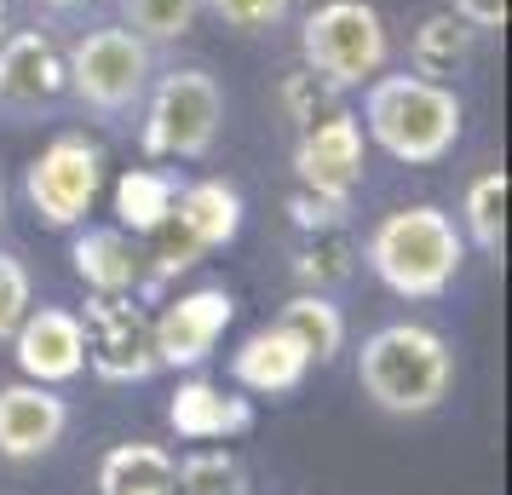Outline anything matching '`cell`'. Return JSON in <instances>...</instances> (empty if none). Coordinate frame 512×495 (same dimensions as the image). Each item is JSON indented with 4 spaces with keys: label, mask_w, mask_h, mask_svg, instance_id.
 I'll return each mask as SVG.
<instances>
[{
    "label": "cell",
    "mask_w": 512,
    "mask_h": 495,
    "mask_svg": "<svg viewBox=\"0 0 512 495\" xmlns=\"http://www.w3.org/2000/svg\"><path fill=\"white\" fill-rule=\"evenodd\" d=\"M357 121H363V133H369L392 162L432 167L455 150L466 110H461V98H455V87L403 70V75H374Z\"/></svg>",
    "instance_id": "obj_1"
},
{
    "label": "cell",
    "mask_w": 512,
    "mask_h": 495,
    "mask_svg": "<svg viewBox=\"0 0 512 495\" xmlns=\"http://www.w3.org/2000/svg\"><path fill=\"white\" fill-rule=\"evenodd\" d=\"M455 352L426 323H386L357 352V386L386 415H432L449 398Z\"/></svg>",
    "instance_id": "obj_2"
},
{
    "label": "cell",
    "mask_w": 512,
    "mask_h": 495,
    "mask_svg": "<svg viewBox=\"0 0 512 495\" xmlns=\"http://www.w3.org/2000/svg\"><path fill=\"white\" fill-rule=\"evenodd\" d=\"M363 260L397 300H438L449 294L466 260V236L443 208H397L363 242Z\"/></svg>",
    "instance_id": "obj_3"
},
{
    "label": "cell",
    "mask_w": 512,
    "mask_h": 495,
    "mask_svg": "<svg viewBox=\"0 0 512 495\" xmlns=\"http://www.w3.org/2000/svg\"><path fill=\"white\" fill-rule=\"evenodd\" d=\"M386 58H392V35L369 0H323L300 24V64L334 81L340 93L374 81L386 70Z\"/></svg>",
    "instance_id": "obj_4"
},
{
    "label": "cell",
    "mask_w": 512,
    "mask_h": 495,
    "mask_svg": "<svg viewBox=\"0 0 512 495\" xmlns=\"http://www.w3.org/2000/svg\"><path fill=\"white\" fill-rule=\"evenodd\" d=\"M64 81L70 93L98 110V116H133L156 81V58H150V41H139L127 24L110 29H87L70 52H64Z\"/></svg>",
    "instance_id": "obj_5"
},
{
    "label": "cell",
    "mask_w": 512,
    "mask_h": 495,
    "mask_svg": "<svg viewBox=\"0 0 512 495\" xmlns=\"http://www.w3.org/2000/svg\"><path fill=\"white\" fill-rule=\"evenodd\" d=\"M225 93L208 70H167L144 93V156H173V162H202L219 139Z\"/></svg>",
    "instance_id": "obj_6"
},
{
    "label": "cell",
    "mask_w": 512,
    "mask_h": 495,
    "mask_svg": "<svg viewBox=\"0 0 512 495\" xmlns=\"http://www.w3.org/2000/svg\"><path fill=\"white\" fill-rule=\"evenodd\" d=\"M104 185V150L81 133H58V139L24 167V196L52 231H75L98 202Z\"/></svg>",
    "instance_id": "obj_7"
},
{
    "label": "cell",
    "mask_w": 512,
    "mask_h": 495,
    "mask_svg": "<svg viewBox=\"0 0 512 495\" xmlns=\"http://www.w3.org/2000/svg\"><path fill=\"white\" fill-rule=\"evenodd\" d=\"M87 329V363L110 386H139L156 375V346H150V317L133 294H87L81 311Z\"/></svg>",
    "instance_id": "obj_8"
},
{
    "label": "cell",
    "mask_w": 512,
    "mask_h": 495,
    "mask_svg": "<svg viewBox=\"0 0 512 495\" xmlns=\"http://www.w3.org/2000/svg\"><path fill=\"white\" fill-rule=\"evenodd\" d=\"M236 300L231 288H190L179 294L162 317H150V346H156V369H202L219 346V334L231 329Z\"/></svg>",
    "instance_id": "obj_9"
},
{
    "label": "cell",
    "mask_w": 512,
    "mask_h": 495,
    "mask_svg": "<svg viewBox=\"0 0 512 495\" xmlns=\"http://www.w3.org/2000/svg\"><path fill=\"white\" fill-rule=\"evenodd\" d=\"M294 179L300 190L323 196V202H346L363 179V121L351 110H334L317 127H300V144H294Z\"/></svg>",
    "instance_id": "obj_10"
},
{
    "label": "cell",
    "mask_w": 512,
    "mask_h": 495,
    "mask_svg": "<svg viewBox=\"0 0 512 495\" xmlns=\"http://www.w3.org/2000/svg\"><path fill=\"white\" fill-rule=\"evenodd\" d=\"M12 357L29 380L41 386H64L87 369V329H81V311L64 306H29L24 323L12 329Z\"/></svg>",
    "instance_id": "obj_11"
},
{
    "label": "cell",
    "mask_w": 512,
    "mask_h": 495,
    "mask_svg": "<svg viewBox=\"0 0 512 495\" xmlns=\"http://www.w3.org/2000/svg\"><path fill=\"white\" fill-rule=\"evenodd\" d=\"M70 432V403L41 380L0 386V455L6 461H41Z\"/></svg>",
    "instance_id": "obj_12"
},
{
    "label": "cell",
    "mask_w": 512,
    "mask_h": 495,
    "mask_svg": "<svg viewBox=\"0 0 512 495\" xmlns=\"http://www.w3.org/2000/svg\"><path fill=\"white\" fill-rule=\"evenodd\" d=\"M70 93L64 81V52L41 29H12L0 41V104L12 110H41Z\"/></svg>",
    "instance_id": "obj_13"
},
{
    "label": "cell",
    "mask_w": 512,
    "mask_h": 495,
    "mask_svg": "<svg viewBox=\"0 0 512 495\" xmlns=\"http://www.w3.org/2000/svg\"><path fill=\"white\" fill-rule=\"evenodd\" d=\"M167 426L190 444H231L242 432H254V403L196 375V380H179V392L167 403Z\"/></svg>",
    "instance_id": "obj_14"
},
{
    "label": "cell",
    "mask_w": 512,
    "mask_h": 495,
    "mask_svg": "<svg viewBox=\"0 0 512 495\" xmlns=\"http://www.w3.org/2000/svg\"><path fill=\"white\" fill-rule=\"evenodd\" d=\"M305 375H311V352H305L282 323L248 334L242 352L231 357V380L242 392H259V398H282V392H294Z\"/></svg>",
    "instance_id": "obj_15"
},
{
    "label": "cell",
    "mask_w": 512,
    "mask_h": 495,
    "mask_svg": "<svg viewBox=\"0 0 512 495\" xmlns=\"http://www.w3.org/2000/svg\"><path fill=\"white\" fill-rule=\"evenodd\" d=\"M75 277L87 283V294H133L144 277V254L127 242L121 225H87L70 248Z\"/></svg>",
    "instance_id": "obj_16"
},
{
    "label": "cell",
    "mask_w": 512,
    "mask_h": 495,
    "mask_svg": "<svg viewBox=\"0 0 512 495\" xmlns=\"http://www.w3.org/2000/svg\"><path fill=\"white\" fill-rule=\"evenodd\" d=\"M173 225H179L202 254H213V248L236 242V231H242V196H236V185H225V179H196V185H185L173 196Z\"/></svg>",
    "instance_id": "obj_17"
},
{
    "label": "cell",
    "mask_w": 512,
    "mask_h": 495,
    "mask_svg": "<svg viewBox=\"0 0 512 495\" xmlns=\"http://www.w3.org/2000/svg\"><path fill=\"white\" fill-rule=\"evenodd\" d=\"M507 196H512V179L507 167H489L466 185V202H461V236L484 254V260H507Z\"/></svg>",
    "instance_id": "obj_18"
},
{
    "label": "cell",
    "mask_w": 512,
    "mask_h": 495,
    "mask_svg": "<svg viewBox=\"0 0 512 495\" xmlns=\"http://www.w3.org/2000/svg\"><path fill=\"white\" fill-rule=\"evenodd\" d=\"M357 260H363V248L351 242L346 225H317V231H300V248H294V277H300L305 294H328V288L351 283Z\"/></svg>",
    "instance_id": "obj_19"
},
{
    "label": "cell",
    "mask_w": 512,
    "mask_h": 495,
    "mask_svg": "<svg viewBox=\"0 0 512 495\" xmlns=\"http://www.w3.org/2000/svg\"><path fill=\"white\" fill-rule=\"evenodd\" d=\"M472 41H478V35H472L455 12H432V18H420L415 41H409V70L449 87V81L472 64Z\"/></svg>",
    "instance_id": "obj_20"
},
{
    "label": "cell",
    "mask_w": 512,
    "mask_h": 495,
    "mask_svg": "<svg viewBox=\"0 0 512 495\" xmlns=\"http://www.w3.org/2000/svg\"><path fill=\"white\" fill-rule=\"evenodd\" d=\"M98 495H173V455L162 444H116L98 461Z\"/></svg>",
    "instance_id": "obj_21"
},
{
    "label": "cell",
    "mask_w": 512,
    "mask_h": 495,
    "mask_svg": "<svg viewBox=\"0 0 512 495\" xmlns=\"http://www.w3.org/2000/svg\"><path fill=\"white\" fill-rule=\"evenodd\" d=\"M173 196H179V185H173L167 173H156V167H127V173L116 179L121 231H133V236L162 231L167 219H173Z\"/></svg>",
    "instance_id": "obj_22"
},
{
    "label": "cell",
    "mask_w": 512,
    "mask_h": 495,
    "mask_svg": "<svg viewBox=\"0 0 512 495\" xmlns=\"http://www.w3.org/2000/svg\"><path fill=\"white\" fill-rule=\"evenodd\" d=\"M277 323L311 352V363H334L340 346H346V317H340V306H334L328 294H305L300 288V294L282 306Z\"/></svg>",
    "instance_id": "obj_23"
},
{
    "label": "cell",
    "mask_w": 512,
    "mask_h": 495,
    "mask_svg": "<svg viewBox=\"0 0 512 495\" xmlns=\"http://www.w3.org/2000/svg\"><path fill=\"white\" fill-rule=\"evenodd\" d=\"M173 495H248V472L231 449H190L173 461Z\"/></svg>",
    "instance_id": "obj_24"
},
{
    "label": "cell",
    "mask_w": 512,
    "mask_h": 495,
    "mask_svg": "<svg viewBox=\"0 0 512 495\" xmlns=\"http://www.w3.org/2000/svg\"><path fill=\"white\" fill-rule=\"evenodd\" d=\"M121 18L127 29L150 41V47H173V41H185L196 18H202V0H121Z\"/></svg>",
    "instance_id": "obj_25"
},
{
    "label": "cell",
    "mask_w": 512,
    "mask_h": 495,
    "mask_svg": "<svg viewBox=\"0 0 512 495\" xmlns=\"http://www.w3.org/2000/svg\"><path fill=\"white\" fill-rule=\"evenodd\" d=\"M277 98H282V110H288V121H294V127H317V121H328L334 110H346V104H340V87H334V81H323V75H311L305 64L294 75H282Z\"/></svg>",
    "instance_id": "obj_26"
},
{
    "label": "cell",
    "mask_w": 512,
    "mask_h": 495,
    "mask_svg": "<svg viewBox=\"0 0 512 495\" xmlns=\"http://www.w3.org/2000/svg\"><path fill=\"white\" fill-rule=\"evenodd\" d=\"M202 6L236 35H265L288 18V0H202Z\"/></svg>",
    "instance_id": "obj_27"
},
{
    "label": "cell",
    "mask_w": 512,
    "mask_h": 495,
    "mask_svg": "<svg viewBox=\"0 0 512 495\" xmlns=\"http://www.w3.org/2000/svg\"><path fill=\"white\" fill-rule=\"evenodd\" d=\"M35 306V283L29 265L18 254H0V340H12V329L24 323V311Z\"/></svg>",
    "instance_id": "obj_28"
},
{
    "label": "cell",
    "mask_w": 512,
    "mask_h": 495,
    "mask_svg": "<svg viewBox=\"0 0 512 495\" xmlns=\"http://www.w3.org/2000/svg\"><path fill=\"white\" fill-rule=\"evenodd\" d=\"M288 213H294V225H300V231H317V225H346V202H323V196H311V190H294V196H288Z\"/></svg>",
    "instance_id": "obj_29"
},
{
    "label": "cell",
    "mask_w": 512,
    "mask_h": 495,
    "mask_svg": "<svg viewBox=\"0 0 512 495\" xmlns=\"http://www.w3.org/2000/svg\"><path fill=\"white\" fill-rule=\"evenodd\" d=\"M449 12H455L472 35H501V29H507V0H449Z\"/></svg>",
    "instance_id": "obj_30"
},
{
    "label": "cell",
    "mask_w": 512,
    "mask_h": 495,
    "mask_svg": "<svg viewBox=\"0 0 512 495\" xmlns=\"http://www.w3.org/2000/svg\"><path fill=\"white\" fill-rule=\"evenodd\" d=\"M41 6H52V12H81V6H93V0H41Z\"/></svg>",
    "instance_id": "obj_31"
},
{
    "label": "cell",
    "mask_w": 512,
    "mask_h": 495,
    "mask_svg": "<svg viewBox=\"0 0 512 495\" xmlns=\"http://www.w3.org/2000/svg\"><path fill=\"white\" fill-rule=\"evenodd\" d=\"M12 35V12H6V0H0V41Z\"/></svg>",
    "instance_id": "obj_32"
},
{
    "label": "cell",
    "mask_w": 512,
    "mask_h": 495,
    "mask_svg": "<svg viewBox=\"0 0 512 495\" xmlns=\"http://www.w3.org/2000/svg\"><path fill=\"white\" fill-rule=\"evenodd\" d=\"M0 225H6V190H0Z\"/></svg>",
    "instance_id": "obj_33"
}]
</instances>
